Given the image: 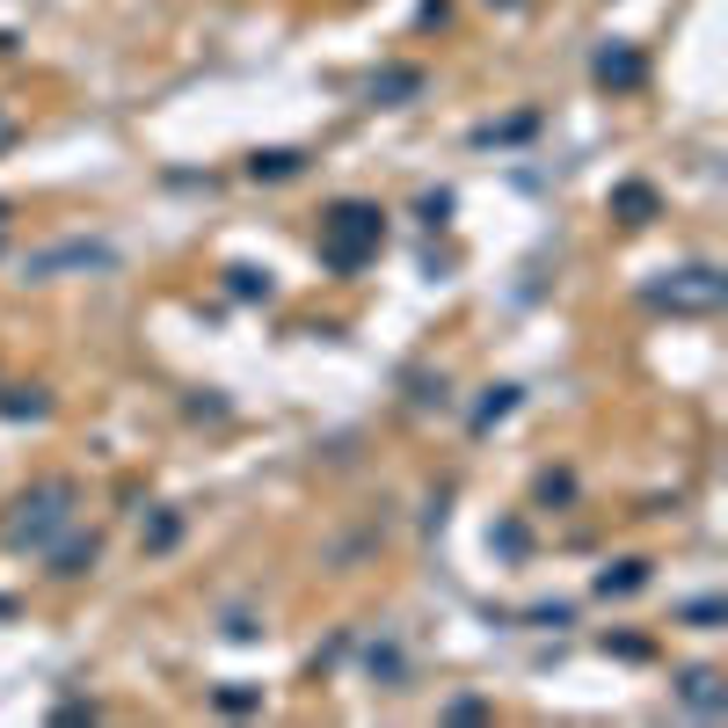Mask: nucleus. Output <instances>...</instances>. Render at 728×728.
I'll use <instances>...</instances> for the list:
<instances>
[{
    "label": "nucleus",
    "mask_w": 728,
    "mask_h": 728,
    "mask_svg": "<svg viewBox=\"0 0 728 728\" xmlns=\"http://www.w3.org/2000/svg\"><path fill=\"white\" fill-rule=\"evenodd\" d=\"M641 576H649V561H627L619 576H612V568H605V576H598V590H605V598H612V590H633V582H641Z\"/></svg>",
    "instance_id": "6e6552de"
},
{
    "label": "nucleus",
    "mask_w": 728,
    "mask_h": 728,
    "mask_svg": "<svg viewBox=\"0 0 728 728\" xmlns=\"http://www.w3.org/2000/svg\"><path fill=\"white\" fill-rule=\"evenodd\" d=\"M415 88H423V73H415V66H387L379 80H372V96H379V102H401V96H415Z\"/></svg>",
    "instance_id": "423d86ee"
},
{
    "label": "nucleus",
    "mask_w": 728,
    "mask_h": 728,
    "mask_svg": "<svg viewBox=\"0 0 728 728\" xmlns=\"http://www.w3.org/2000/svg\"><path fill=\"white\" fill-rule=\"evenodd\" d=\"M503 8H517V0H503Z\"/></svg>",
    "instance_id": "9b49d317"
},
{
    "label": "nucleus",
    "mask_w": 728,
    "mask_h": 728,
    "mask_svg": "<svg viewBox=\"0 0 728 728\" xmlns=\"http://www.w3.org/2000/svg\"><path fill=\"white\" fill-rule=\"evenodd\" d=\"M299 161H306V153H291V146H269V153H255V161H248V175H263V183H285V175H299Z\"/></svg>",
    "instance_id": "39448f33"
},
{
    "label": "nucleus",
    "mask_w": 728,
    "mask_h": 728,
    "mask_svg": "<svg viewBox=\"0 0 728 728\" xmlns=\"http://www.w3.org/2000/svg\"><path fill=\"white\" fill-rule=\"evenodd\" d=\"M590 73H598L605 88H641V51H627V45H605Z\"/></svg>",
    "instance_id": "20e7f679"
},
{
    "label": "nucleus",
    "mask_w": 728,
    "mask_h": 728,
    "mask_svg": "<svg viewBox=\"0 0 728 728\" xmlns=\"http://www.w3.org/2000/svg\"><path fill=\"white\" fill-rule=\"evenodd\" d=\"M685 700H692V706H714V670H692V678H685Z\"/></svg>",
    "instance_id": "1a4fd4ad"
},
{
    "label": "nucleus",
    "mask_w": 728,
    "mask_h": 728,
    "mask_svg": "<svg viewBox=\"0 0 728 728\" xmlns=\"http://www.w3.org/2000/svg\"><path fill=\"white\" fill-rule=\"evenodd\" d=\"M612 204H619V212H627V226H641V218H649V212H655V197H649V190H641V183H627V190L612 197Z\"/></svg>",
    "instance_id": "0eeeda50"
},
{
    "label": "nucleus",
    "mask_w": 728,
    "mask_h": 728,
    "mask_svg": "<svg viewBox=\"0 0 728 728\" xmlns=\"http://www.w3.org/2000/svg\"><path fill=\"white\" fill-rule=\"evenodd\" d=\"M387 241V212L379 204H364V197H342L328 226H321V263L328 269H364Z\"/></svg>",
    "instance_id": "f257e3e1"
},
{
    "label": "nucleus",
    "mask_w": 728,
    "mask_h": 728,
    "mask_svg": "<svg viewBox=\"0 0 728 728\" xmlns=\"http://www.w3.org/2000/svg\"><path fill=\"white\" fill-rule=\"evenodd\" d=\"M66 503H73L66 481H51V488H37V495H23V503H15V517H8V539H15V547H45V539L66 525Z\"/></svg>",
    "instance_id": "f03ea898"
},
{
    "label": "nucleus",
    "mask_w": 728,
    "mask_h": 728,
    "mask_svg": "<svg viewBox=\"0 0 728 728\" xmlns=\"http://www.w3.org/2000/svg\"><path fill=\"white\" fill-rule=\"evenodd\" d=\"M117 255L102 241H59V248H45V255H29L23 263V277H59V269H110Z\"/></svg>",
    "instance_id": "7ed1b4c3"
},
{
    "label": "nucleus",
    "mask_w": 728,
    "mask_h": 728,
    "mask_svg": "<svg viewBox=\"0 0 728 728\" xmlns=\"http://www.w3.org/2000/svg\"><path fill=\"white\" fill-rule=\"evenodd\" d=\"M8 146H15V117H8V110H0V153H8Z\"/></svg>",
    "instance_id": "9d476101"
}]
</instances>
